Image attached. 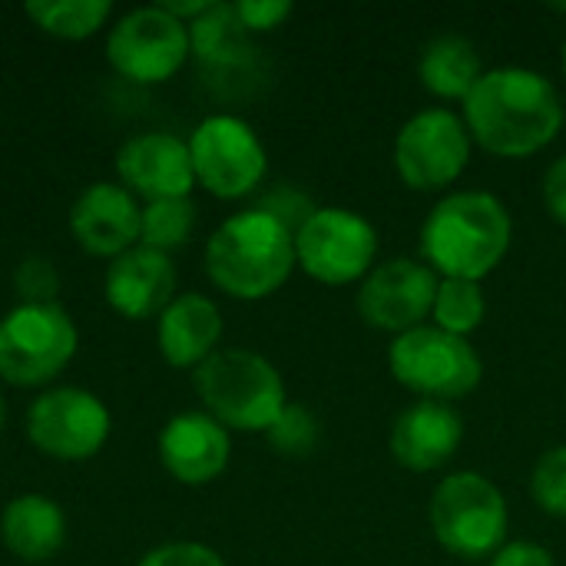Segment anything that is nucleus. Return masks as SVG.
Wrapping results in <instances>:
<instances>
[{
    "label": "nucleus",
    "mask_w": 566,
    "mask_h": 566,
    "mask_svg": "<svg viewBox=\"0 0 566 566\" xmlns=\"http://www.w3.org/2000/svg\"><path fill=\"white\" fill-rule=\"evenodd\" d=\"M395 381L424 401H461L484 381V361L468 338L448 335L438 325H421L398 335L388 348Z\"/></svg>",
    "instance_id": "obj_7"
},
{
    "label": "nucleus",
    "mask_w": 566,
    "mask_h": 566,
    "mask_svg": "<svg viewBox=\"0 0 566 566\" xmlns=\"http://www.w3.org/2000/svg\"><path fill=\"white\" fill-rule=\"evenodd\" d=\"M431 531L461 560H488L507 544L511 511L501 488L478 471L448 474L431 494Z\"/></svg>",
    "instance_id": "obj_6"
},
{
    "label": "nucleus",
    "mask_w": 566,
    "mask_h": 566,
    "mask_svg": "<svg viewBox=\"0 0 566 566\" xmlns=\"http://www.w3.org/2000/svg\"><path fill=\"white\" fill-rule=\"evenodd\" d=\"M471 139L497 159H527L547 149L564 129L560 90L531 66L484 70L464 99Z\"/></svg>",
    "instance_id": "obj_1"
},
{
    "label": "nucleus",
    "mask_w": 566,
    "mask_h": 566,
    "mask_svg": "<svg viewBox=\"0 0 566 566\" xmlns=\"http://www.w3.org/2000/svg\"><path fill=\"white\" fill-rule=\"evenodd\" d=\"M514 219L494 192H448L421 226V262L438 279H488L511 252Z\"/></svg>",
    "instance_id": "obj_2"
},
{
    "label": "nucleus",
    "mask_w": 566,
    "mask_h": 566,
    "mask_svg": "<svg viewBox=\"0 0 566 566\" xmlns=\"http://www.w3.org/2000/svg\"><path fill=\"white\" fill-rule=\"evenodd\" d=\"M202 259L209 282L235 302L275 295L298 269L295 235L255 206L229 216L209 235Z\"/></svg>",
    "instance_id": "obj_3"
},
{
    "label": "nucleus",
    "mask_w": 566,
    "mask_h": 566,
    "mask_svg": "<svg viewBox=\"0 0 566 566\" xmlns=\"http://www.w3.org/2000/svg\"><path fill=\"white\" fill-rule=\"evenodd\" d=\"M375 259L378 232L355 209L318 206L295 232V262L322 285H355L375 269Z\"/></svg>",
    "instance_id": "obj_12"
},
{
    "label": "nucleus",
    "mask_w": 566,
    "mask_h": 566,
    "mask_svg": "<svg viewBox=\"0 0 566 566\" xmlns=\"http://www.w3.org/2000/svg\"><path fill=\"white\" fill-rule=\"evenodd\" d=\"M27 441L53 461L80 464L96 458L113 431V415L99 395L76 385L40 391L23 418Z\"/></svg>",
    "instance_id": "obj_9"
},
{
    "label": "nucleus",
    "mask_w": 566,
    "mask_h": 566,
    "mask_svg": "<svg viewBox=\"0 0 566 566\" xmlns=\"http://www.w3.org/2000/svg\"><path fill=\"white\" fill-rule=\"evenodd\" d=\"M474 139L461 113L431 106L415 113L395 136L398 179L415 192H441L461 179L471 163Z\"/></svg>",
    "instance_id": "obj_11"
},
{
    "label": "nucleus",
    "mask_w": 566,
    "mask_h": 566,
    "mask_svg": "<svg viewBox=\"0 0 566 566\" xmlns=\"http://www.w3.org/2000/svg\"><path fill=\"white\" fill-rule=\"evenodd\" d=\"M116 182L143 202L189 199L196 189L189 143L176 133H136L116 149Z\"/></svg>",
    "instance_id": "obj_14"
},
{
    "label": "nucleus",
    "mask_w": 566,
    "mask_h": 566,
    "mask_svg": "<svg viewBox=\"0 0 566 566\" xmlns=\"http://www.w3.org/2000/svg\"><path fill=\"white\" fill-rule=\"evenodd\" d=\"M189 23L176 20L159 3L123 13L106 33L109 66L136 86L169 83L189 63Z\"/></svg>",
    "instance_id": "obj_10"
},
{
    "label": "nucleus",
    "mask_w": 566,
    "mask_h": 566,
    "mask_svg": "<svg viewBox=\"0 0 566 566\" xmlns=\"http://www.w3.org/2000/svg\"><path fill=\"white\" fill-rule=\"evenodd\" d=\"M421 86L438 99H468L478 80L484 76V63L478 46L461 33H441L434 36L418 60Z\"/></svg>",
    "instance_id": "obj_21"
},
{
    "label": "nucleus",
    "mask_w": 566,
    "mask_h": 566,
    "mask_svg": "<svg viewBox=\"0 0 566 566\" xmlns=\"http://www.w3.org/2000/svg\"><path fill=\"white\" fill-rule=\"evenodd\" d=\"M255 209L259 212H269L275 222H282L292 235L315 216V202H312V196L308 192H302L298 186H292V182H275L269 192H262L259 196V202H255Z\"/></svg>",
    "instance_id": "obj_29"
},
{
    "label": "nucleus",
    "mask_w": 566,
    "mask_h": 566,
    "mask_svg": "<svg viewBox=\"0 0 566 566\" xmlns=\"http://www.w3.org/2000/svg\"><path fill=\"white\" fill-rule=\"evenodd\" d=\"M199 222V209L189 199H163V202H143V232L139 245H149L156 252H172L182 249Z\"/></svg>",
    "instance_id": "obj_25"
},
{
    "label": "nucleus",
    "mask_w": 566,
    "mask_h": 566,
    "mask_svg": "<svg viewBox=\"0 0 566 566\" xmlns=\"http://www.w3.org/2000/svg\"><path fill=\"white\" fill-rule=\"evenodd\" d=\"M216 0H166V3H159L163 10H169L176 20H182V23H192V20H199L209 7H212Z\"/></svg>",
    "instance_id": "obj_34"
},
{
    "label": "nucleus",
    "mask_w": 566,
    "mask_h": 566,
    "mask_svg": "<svg viewBox=\"0 0 566 566\" xmlns=\"http://www.w3.org/2000/svg\"><path fill=\"white\" fill-rule=\"evenodd\" d=\"M441 279L418 259H388L375 265L358 289V315L378 332L395 338L428 325Z\"/></svg>",
    "instance_id": "obj_13"
},
{
    "label": "nucleus",
    "mask_w": 566,
    "mask_h": 566,
    "mask_svg": "<svg viewBox=\"0 0 566 566\" xmlns=\"http://www.w3.org/2000/svg\"><path fill=\"white\" fill-rule=\"evenodd\" d=\"M13 292L27 305L56 302V292H60V269H56V262L46 259V255L20 259L17 269H13Z\"/></svg>",
    "instance_id": "obj_28"
},
{
    "label": "nucleus",
    "mask_w": 566,
    "mask_h": 566,
    "mask_svg": "<svg viewBox=\"0 0 566 566\" xmlns=\"http://www.w3.org/2000/svg\"><path fill=\"white\" fill-rule=\"evenodd\" d=\"M192 375L202 411L226 431L265 434L289 405L279 368L249 348H219Z\"/></svg>",
    "instance_id": "obj_4"
},
{
    "label": "nucleus",
    "mask_w": 566,
    "mask_h": 566,
    "mask_svg": "<svg viewBox=\"0 0 566 566\" xmlns=\"http://www.w3.org/2000/svg\"><path fill=\"white\" fill-rule=\"evenodd\" d=\"M23 13L33 27L56 40H90L113 20L109 0H30Z\"/></svg>",
    "instance_id": "obj_23"
},
{
    "label": "nucleus",
    "mask_w": 566,
    "mask_h": 566,
    "mask_svg": "<svg viewBox=\"0 0 566 566\" xmlns=\"http://www.w3.org/2000/svg\"><path fill=\"white\" fill-rule=\"evenodd\" d=\"M179 295V272L172 255L149 245H133L116 255L103 272V298L126 322L159 318Z\"/></svg>",
    "instance_id": "obj_17"
},
{
    "label": "nucleus",
    "mask_w": 566,
    "mask_h": 566,
    "mask_svg": "<svg viewBox=\"0 0 566 566\" xmlns=\"http://www.w3.org/2000/svg\"><path fill=\"white\" fill-rule=\"evenodd\" d=\"M551 10H554V13H564L566 17V3H551Z\"/></svg>",
    "instance_id": "obj_36"
},
{
    "label": "nucleus",
    "mask_w": 566,
    "mask_h": 566,
    "mask_svg": "<svg viewBox=\"0 0 566 566\" xmlns=\"http://www.w3.org/2000/svg\"><path fill=\"white\" fill-rule=\"evenodd\" d=\"M159 464L186 488H206L219 481L232 461V431H226L206 411L172 415L156 438Z\"/></svg>",
    "instance_id": "obj_16"
},
{
    "label": "nucleus",
    "mask_w": 566,
    "mask_h": 566,
    "mask_svg": "<svg viewBox=\"0 0 566 566\" xmlns=\"http://www.w3.org/2000/svg\"><path fill=\"white\" fill-rule=\"evenodd\" d=\"M491 566H554V554L534 541H507L491 557Z\"/></svg>",
    "instance_id": "obj_32"
},
{
    "label": "nucleus",
    "mask_w": 566,
    "mask_h": 566,
    "mask_svg": "<svg viewBox=\"0 0 566 566\" xmlns=\"http://www.w3.org/2000/svg\"><path fill=\"white\" fill-rule=\"evenodd\" d=\"M265 441L282 458H308L318 448V441H322V424H318V418L308 408L289 401L285 411L265 431Z\"/></svg>",
    "instance_id": "obj_26"
},
{
    "label": "nucleus",
    "mask_w": 566,
    "mask_h": 566,
    "mask_svg": "<svg viewBox=\"0 0 566 566\" xmlns=\"http://www.w3.org/2000/svg\"><path fill=\"white\" fill-rule=\"evenodd\" d=\"M464 441L461 415L444 401H415L391 424V458L415 474L441 471Z\"/></svg>",
    "instance_id": "obj_18"
},
{
    "label": "nucleus",
    "mask_w": 566,
    "mask_h": 566,
    "mask_svg": "<svg viewBox=\"0 0 566 566\" xmlns=\"http://www.w3.org/2000/svg\"><path fill=\"white\" fill-rule=\"evenodd\" d=\"M0 541L20 564H46L66 544V514L46 494H17L0 511Z\"/></svg>",
    "instance_id": "obj_20"
},
{
    "label": "nucleus",
    "mask_w": 566,
    "mask_h": 566,
    "mask_svg": "<svg viewBox=\"0 0 566 566\" xmlns=\"http://www.w3.org/2000/svg\"><path fill=\"white\" fill-rule=\"evenodd\" d=\"M531 497L544 514L566 521V444L541 454L531 474Z\"/></svg>",
    "instance_id": "obj_27"
},
{
    "label": "nucleus",
    "mask_w": 566,
    "mask_h": 566,
    "mask_svg": "<svg viewBox=\"0 0 566 566\" xmlns=\"http://www.w3.org/2000/svg\"><path fill=\"white\" fill-rule=\"evenodd\" d=\"M196 186L209 196L235 202L252 196L269 172V153L252 123L235 113H212L189 133Z\"/></svg>",
    "instance_id": "obj_8"
},
{
    "label": "nucleus",
    "mask_w": 566,
    "mask_h": 566,
    "mask_svg": "<svg viewBox=\"0 0 566 566\" xmlns=\"http://www.w3.org/2000/svg\"><path fill=\"white\" fill-rule=\"evenodd\" d=\"M3 424H7V398L0 391V431H3Z\"/></svg>",
    "instance_id": "obj_35"
},
{
    "label": "nucleus",
    "mask_w": 566,
    "mask_h": 566,
    "mask_svg": "<svg viewBox=\"0 0 566 566\" xmlns=\"http://www.w3.org/2000/svg\"><path fill=\"white\" fill-rule=\"evenodd\" d=\"M76 348V322L60 302H17L0 318V381L46 391L70 368Z\"/></svg>",
    "instance_id": "obj_5"
},
{
    "label": "nucleus",
    "mask_w": 566,
    "mask_h": 566,
    "mask_svg": "<svg viewBox=\"0 0 566 566\" xmlns=\"http://www.w3.org/2000/svg\"><path fill=\"white\" fill-rule=\"evenodd\" d=\"M192 56L209 70H235L252 56V33L239 23L232 3H212L189 23Z\"/></svg>",
    "instance_id": "obj_22"
},
{
    "label": "nucleus",
    "mask_w": 566,
    "mask_h": 566,
    "mask_svg": "<svg viewBox=\"0 0 566 566\" xmlns=\"http://www.w3.org/2000/svg\"><path fill=\"white\" fill-rule=\"evenodd\" d=\"M222 312L202 292H179L156 318V348L176 371H196L219 352Z\"/></svg>",
    "instance_id": "obj_19"
},
{
    "label": "nucleus",
    "mask_w": 566,
    "mask_h": 566,
    "mask_svg": "<svg viewBox=\"0 0 566 566\" xmlns=\"http://www.w3.org/2000/svg\"><path fill=\"white\" fill-rule=\"evenodd\" d=\"M66 226H70L73 242L86 255L113 262L116 255L139 245L143 206L116 179H99V182H90L73 199Z\"/></svg>",
    "instance_id": "obj_15"
},
{
    "label": "nucleus",
    "mask_w": 566,
    "mask_h": 566,
    "mask_svg": "<svg viewBox=\"0 0 566 566\" xmlns=\"http://www.w3.org/2000/svg\"><path fill=\"white\" fill-rule=\"evenodd\" d=\"M431 318L441 332L468 338L474 335L484 318H488V295L481 282H464V279H441Z\"/></svg>",
    "instance_id": "obj_24"
},
{
    "label": "nucleus",
    "mask_w": 566,
    "mask_h": 566,
    "mask_svg": "<svg viewBox=\"0 0 566 566\" xmlns=\"http://www.w3.org/2000/svg\"><path fill=\"white\" fill-rule=\"evenodd\" d=\"M136 566H229L219 551H212L209 544L199 541H172V544H159L153 551H146Z\"/></svg>",
    "instance_id": "obj_30"
},
{
    "label": "nucleus",
    "mask_w": 566,
    "mask_h": 566,
    "mask_svg": "<svg viewBox=\"0 0 566 566\" xmlns=\"http://www.w3.org/2000/svg\"><path fill=\"white\" fill-rule=\"evenodd\" d=\"M541 192H544V206L554 216V222H560L566 229V153L547 166Z\"/></svg>",
    "instance_id": "obj_33"
},
{
    "label": "nucleus",
    "mask_w": 566,
    "mask_h": 566,
    "mask_svg": "<svg viewBox=\"0 0 566 566\" xmlns=\"http://www.w3.org/2000/svg\"><path fill=\"white\" fill-rule=\"evenodd\" d=\"M239 23L249 33H269L279 30L289 17H292V3L289 0H239L232 3Z\"/></svg>",
    "instance_id": "obj_31"
},
{
    "label": "nucleus",
    "mask_w": 566,
    "mask_h": 566,
    "mask_svg": "<svg viewBox=\"0 0 566 566\" xmlns=\"http://www.w3.org/2000/svg\"><path fill=\"white\" fill-rule=\"evenodd\" d=\"M564 76H566V43H564Z\"/></svg>",
    "instance_id": "obj_37"
}]
</instances>
